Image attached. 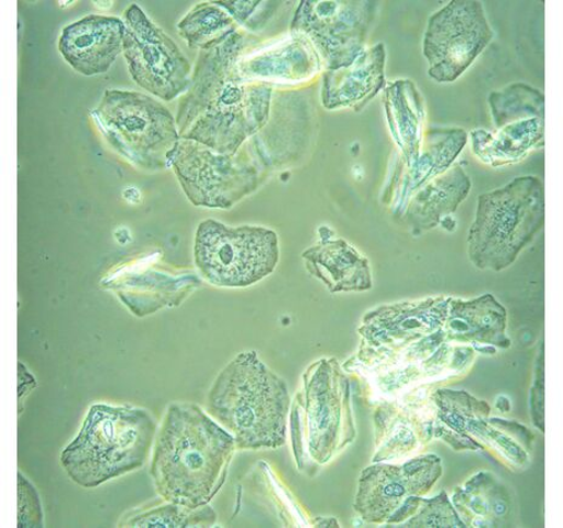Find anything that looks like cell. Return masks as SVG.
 I'll use <instances>...</instances> for the list:
<instances>
[{"instance_id":"cell-1","label":"cell","mask_w":563,"mask_h":528,"mask_svg":"<svg viewBox=\"0 0 563 528\" xmlns=\"http://www.w3.org/2000/svg\"><path fill=\"white\" fill-rule=\"evenodd\" d=\"M243 37L233 33L213 50L201 52L176 117L181 139L222 155H236L245 140L265 127L273 89L243 75L238 62Z\"/></svg>"},{"instance_id":"cell-2","label":"cell","mask_w":563,"mask_h":528,"mask_svg":"<svg viewBox=\"0 0 563 528\" xmlns=\"http://www.w3.org/2000/svg\"><path fill=\"white\" fill-rule=\"evenodd\" d=\"M238 446L195 404H172L157 431L150 475L166 502L198 509L225 485Z\"/></svg>"},{"instance_id":"cell-3","label":"cell","mask_w":563,"mask_h":528,"mask_svg":"<svg viewBox=\"0 0 563 528\" xmlns=\"http://www.w3.org/2000/svg\"><path fill=\"white\" fill-rule=\"evenodd\" d=\"M291 400L287 384L255 351L241 352L211 385L207 409L238 450H277L287 442Z\"/></svg>"},{"instance_id":"cell-4","label":"cell","mask_w":563,"mask_h":528,"mask_svg":"<svg viewBox=\"0 0 563 528\" xmlns=\"http://www.w3.org/2000/svg\"><path fill=\"white\" fill-rule=\"evenodd\" d=\"M157 431L146 409L92 405L78 436L62 452V465L76 485L97 488L144 466Z\"/></svg>"},{"instance_id":"cell-5","label":"cell","mask_w":563,"mask_h":528,"mask_svg":"<svg viewBox=\"0 0 563 528\" xmlns=\"http://www.w3.org/2000/svg\"><path fill=\"white\" fill-rule=\"evenodd\" d=\"M303 380L290 406V439L299 471L312 475L354 442L357 430L349 383L335 360L314 363Z\"/></svg>"},{"instance_id":"cell-6","label":"cell","mask_w":563,"mask_h":528,"mask_svg":"<svg viewBox=\"0 0 563 528\" xmlns=\"http://www.w3.org/2000/svg\"><path fill=\"white\" fill-rule=\"evenodd\" d=\"M544 221V185L536 176H520L501 189L479 195L466 242L468 260L479 270L508 268Z\"/></svg>"},{"instance_id":"cell-7","label":"cell","mask_w":563,"mask_h":528,"mask_svg":"<svg viewBox=\"0 0 563 528\" xmlns=\"http://www.w3.org/2000/svg\"><path fill=\"white\" fill-rule=\"evenodd\" d=\"M91 117L110 146L133 166L150 172L169 167L170 152L181 138L173 114L155 98L106 90Z\"/></svg>"},{"instance_id":"cell-8","label":"cell","mask_w":563,"mask_h":528,"mask_svg":"<svg viewBox=\"0 0 563 528\" xmlns=\"http://www.w3.org/2000/svg\"><path fill=\"white\" fill-rule=\"evenodd\" d=\"M279 261L277 233L263 227H228L208 219L195 237V264L210 285L245 288L272 275Z\"/></svg>"},{"instance_id":"cell-9","label":"cell","mask_w":563,"mask_h":528,"mask_svg":"<svg viewBox=\"0 0 563 528\" xmlns=\"http://www.w3.org/2000/svg\"><path fill=\"white\" fill-rule=\"evenodd\" d=\"M169 167L197 207L229 209L260 185V172L241 151L222 155L192 140L180 139L170 152Z\"/></svg>"},{"instance_id":"cell-10","label":"cell","mask_w":563,"mask_h":528,"mask_svg":"<svg viewBox=\"0 0 563 528\" xmlns=\"http://www.w3.org/2000/svg\"><path fill=\"white\" fill-rule=\"evenodd\" d=\"M441 474L440 458L431 454L401 465L374 464L361 474L354 508L368 524L401 525L417 512Z\"/></svg>"},{"instance_id":"cell-11","label":"cell","mask_w":563,"mask_h":528,"mask_svg":"<svg viewBox=\"0 0 563 528\" xmlns=\"http://www.w3.org/2000/svg\"><path fill=\"white\" fill-rule=\"evenodd\" d=\"M123 21V55L135 84L164 101L184 96L191 86L192 67L178 44L135 4Z\"/></svg>"},{"instance_id":"cell-12","label":"cell","mask_w":563,"mask_h":528,"mask_svg":"<svg viewBox=\"0 0 563 528\" xmlns=\"http://www.w3.org/2000/svg\"><path fill=\"white\" fill-rule=\"evenodd\" d=\"M493 35L483 3L452 0L428 21L422 51L429 76L452 84L484 53Z\"/></svg>"},{"instance_id":"cell-13","label":"cell","mask_w":563,"mask_h":528,"mask_svg":"<svg viewBox=\"0 0 563 528\" xmlns=\"http://www.w3.org/2000/svg\"><path fill=\"white\" fill-rule=\"evenodd\" d=\"M374 2H301L290 31L319 54L327 70L349 67L365 51Z\"/></svg>"},{"instance_id":"cell-14","label":"cell","mask_w":563,"mask_h":528,"mask_svg":"<svg viewBox=\"0 0 563 528\" xmlns=\"http://www.w3.org/2000/svg\"><path fill=\"white\" fill-rule=\"evenodd\" d=\"M124 35L122 19L88 15L63 30L58 51L78 74L99 76L109 73L117 57L123 53Z\"/></svg>"},{"instance_id":"cell-15","label":"cell","mask_w":563,"mask_h":528,"mask_svg":"<svg viewBox=\"0 0 563 528\" xmlns=\"http://www.w3.org/2000/svg\"><path fill=\"white\" fill-rule=\"evenodd\" d=\"M451 298L396 304L367 315L360 332L374 346L402 348L442 332Z\"/></svg>"},{"instance_id":"cell-16","label":"cell","mask_w":563,"mask_h":528,"mask_svg":"<svg viewBox=\"0 0 563 528\" xmlns=\"http://www.w3.org/2000/svg\"><path fill=\"white\" fill-rule=\"evenodd\" d=\"M383 44L365 50L349 67L327 70L323 76L322 102L325 109L361 111L385 85Z\"/></svg>"},{"instance_id":"cell-17","label":"cell","mask_w":563,"mask_h":528,"mask_svg":"<svg viewBox=\"0 0 563 528\" xmlns=\"http://www.w3.org/2000/svg\"><path fill=\"white\" fill-rule=\"evenodd\" d=\"M445 339L451 342L507 349V310L490 295L472 301L451 299L444 322Z\"/></svg>"},{"instance_id":"cell-18","label":"cell","mask_w":563,"mask_h":528,"mask_svg":"<svg viewBox=\"0 0 563 528\" xmlns=\"http://www.w3.org/2000/svg\"><path fill=\"white\" fill-rule=\"evenodd\" d=\"M308 272L332 293L365 292L372 288L367 257L343 240L325 241L302 254Z\"/></svg>"},{"instance_id":"cell-19","label":"cell","mask_w":563,"mask_h":528,"mask_svg":"<svg viewBox=\"0 0 563 528\" xmlns=\"http://www.w3.org/2000/svg\"><path fill=\"white\" fill-rule=\"evenodd\" d=\"M475 155L493 167L523 160L544 141V117L510 122L496 132L472 133Z\"/></svg>"},{"instance_id":"cell-20","label":"cell","mask_w":563,"mask_h":528,"mask_svg":"<svg viewBox=\"0 0 563 528\" xmlns=\"http://www.w3.org/2000/svg\"><path fill=\"white\" fill-rule=\"evenodd\" d=\"M472 183L464 169L455 166L437 176L410 206L409 215L422 229L435 228L454 213L471 193Z\"/></svg>"},{"instance_id":"cell-21","label":"cell","mask_w":563,"mask_h":528,"mask_svg":"<svg viewBox=\"0 0 563 528\" xmlns=\"http://www.w3.org/2000/svg\"><path fill=\"white\" fill-rule=\"evenodd\" d=\"M178 29L190 48L201 52L216 48L238 32L236 20L217 2L194 8Z\"/></svg>"},{"instance_id":"cell-22","label":"cell","mask_w":563,"mask_h":528,"mask_svg":"<svg viewBox=\"0 0 563 528\" xmlns=\"http://www.w3.org/2000/svg\"><path fill=\"white\" fill-rule=\"evenodd\" d=\"M218 515L209 506L190 509L180 504L167 502L158 507L128 514L119 524L121 527H211Z\"/></svg>"},{"instance_id":"cell-23","label":"cell","mask_w":563,"mask_h":528,"mask_svg":"<svg viewBox=\"0 0 563 528\" xmlns=\"http://www.w3.org/2000/svg\"><path fill=\"white\" fill-rule=\"evenodd\" d=\"M493 122L496 128L504 124L544 117V96L525 85H514L489 97Z\"/></svg>"},{"instance_id":"cell-24","label":"cell","mask_w":563,"mask_h":528,"mask_svg":"<svg viewBox=\"0 0 563 528\" xmlns=\"http://www.w3.org/2000/svg\"><path fill=\"white\" fill-rule=\"evenodd\" d=\"M442 492L433 499L422 498L417 512L401 524L404 527H464V522Z\"/></svg>"},{"instance_id":"cell-25","label":"cell","mask_w":563,"mask_h":528,"mask_svg":"<svg viewBox=\"0 0 563 528\" xmlns=\"http://www.w3.org/2000/svg\"><path fill=\"white\" fill-rule=\"evenodd\" d=\"M19 527H43V510L37 490L19 473Z\"/></svg>"},{"instance_id":"cell-26","label":"cell","mask_w":563,"mask_h":528,"mask_svg":"<svg viewBox=\"0 0 563 528\" xmlns=\"http://www.w3.org/2000/svg\"><path fill=\"white\" fill-rule=\"evenodd\" d=\"M316 526H322V527H330V526H335L338 527L339 524L335 521V520H330V519H319V522H314Z\"/></svg>"}]
</instances>
